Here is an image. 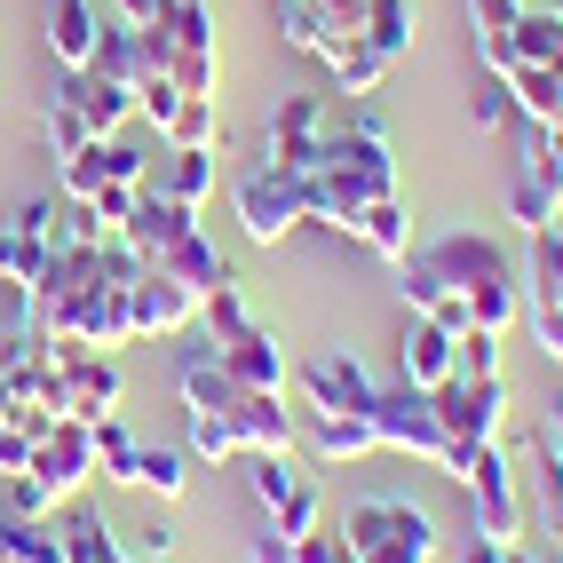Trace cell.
I'll return each mask as SVG.
<instances>
[{"instance_id": "obj_3", "label": "cell", "mask_w": 563, "mask_h": 563, "mask_svg": "<svg viewBox=\"0 0 563 563\" xmlns=\"http://www.w3.org/2000/svg\"><path fill=\"white\" fill-rule=\"evenodd\" d=\"M239 231L254 239V246H278L286 231H302L310 222V191H302V175H278V167H254V175H239Z\"/></svg>"}, {"instance_id": "obj_23", "label": "cell", "mask_w": 563, "mask_h": 563, "mask_svg": "<svg viewBox=\"0 0 563 563\" xmlns=\"http://www.w3.org/2000/svg\"><path fill=\"white\" fill-rule=\"evenodd\" d=\"M159 271H175L183 286H191V294H199V302H207V294H214V286H231V278H239V271H231V262H222V254L207 246V231H183V239H175V246L159 254Z\"/></svg>"}, {"instance_id": "obj_48", "label": "cell", "mask_w": 563, "mask_h": 563, "mask_svg": "<svg viewBox=\"0 0 563 563\" xmlns=\"http://www.w3.org/2000/svg\"><path fill=\"white\" fill-rule=\"evenodd\" d=\"M135 199H143V183H103V191H96V199H88V207H96V214H103V222H111V231H120V222H128V214H135Z\"/></svg>"}, {"instance_id": "obj_14", "label": "cell", "mask_w": 563, "mask_h": 563, "mask_svg": "<svg viewBox=\"0 0 563 563\" xmlns=\"http://www.w3.org/2000/svg\"><path fill=\"white\" fill-rule=\"evenodd\" d=\"M294 444H310L318 461H365V453H382V437H373L365 412H302V421H294Z\"/></svg>"}, {"instance_id": "obj_11", "label": "cell", "mask_w": 563, "mask_h": 563, "mask_svg": "<svg viewBox=\"0 0 563 563\" xmlns=\"http://www.w3.org/2000/svg\"><path fill=\"white\" fill-rule=\"evenodd\" d=\"M214 357L239 389H286V342L271 325H239L231 342H214Z\"/></svg>"}, {"instance_id": "obj_51", "label": "cell", "mask_w": 563, "mask_h": 563, "mask_svg": "<svg viewBox=\"0 0 563 563\" xmlns=\"http://www.w3.org/2000/svg\"><path fill=\"white\" fill-rule=\"evenodd\" d=\"M16 563H64V532H48V523H24Z\"/></svg>"}, {"instance_id": "obj_32", "label": "cell", "mask_w": 563, "mask_h": 563, "mask_svg": "<svg viewBox=\"0 0 563 563\" xmlns=\"http://www.w3.org/2000/svg\"><path fill=\"white\" fill-rule=\"evenodd\" d=\"M357 41H373V48H382L389 64L412 48V0H373V9H365V24H357Z\"/></svg>"}, {"instance_id": "obj_26", "label": "cell", "mask_w": 563, "mask_h": 563, "mask_svg": "<svg viewBox=\"0 0 563 563\" xmlns=\"http://www.w3.org/2000/svg\"><path fill=\"white\" fill-rule=\"evenodd\" d=\"M508 96H516V120H532V128L563 120V71H548V64H523L508 80Z\"/></svg>"}, {"instance_id": "obj_31", "label": "cell", "mask_w": 563, "mask_h": 563, "mask_svg": "<svg viewBox=\"0 0 563 563\" xmlns=\"http://www.w3.org/2000/svg\"><path fill=\"white\" fill-rule=\"evenodd\" d=\"M56 262V246L24 239L16 222H0V286H41V271Z\"/></svg>"}, {"instance_id": "obj_25", "label": "cell", "mask_w": 563, "mask_h": 563, "mask_svg": "<svg viewBox=\"0 0 563 563\" xmlns=\"http://www.w3.org/2000/svg\"><path fill=\"white\" fill-rule=\"evenodd\" d=\"M350 239L373 246L382 262H405V254H412V214H405L397 199H373V207L357 214V231H350Z\"/></svg>"}, {"instance_id": "obj_17", "label": "cell", "mask_w": 563, "mask_h": 563, "mask_svg": "<svg viewBox=\"0 0 563 563\" xmlns=\"http://www.w3.org/2000/svg\"><path fill=\"white\" fill-rule=\"evenodd\" d=\"M56 96L88 120L96 143H103V135H120V128H128V111H135V96H128L120 80H103V71H64V88H56Z\"/></svg>"}, {"instance_id": "obj_16", "label": "cell", "mask_w": 563, "mask_h": 563, "mask_svg": "<svg viewBox=\"0 0 563 563\" xmlns=\"http://www.w3.org/2000/svg\"><path fill=\"white\" fill-rule=\"evenodd\" d=\"M214 183H222V167H214V152H159L152 159V175H143V191H159V199H175V207H207L214 199Z\"/></svg>"}, {"instance_id": "obj_59", "label": "cell", "mask_w": 563, "mask_h": 563, "mask_svg": "<svg viewBox=\"0 0 563 563\" xmlns=\"http://www.w3.org/2000/svg\"><path fill=\"white\" fill-rule=\"evenodd\" d=\"M555 16H563V0H555Z\"/></svg>"}, {"instance_id": "obj_22", "label": "cell", "mask_w": 563, "mask_h": 563, "mask_svg": "<svg viewBox=\"0 0 563 563\" xmlns=\"http://www.w3.org/2000/svg\"><path fill=\"white\" fill-rule=\"evenodd\" d=\"M175 397H183V412H231V405H239V382L222 373L214 350H199V357L175 365Z\"/></svg>"}, {"instance_id": "obj_6", "label": "cell", "mask_w": 563, "mask_h": 563, "mask_svg": "<svg viewBox=\"0 0 563 563\" xmlns=\"http://www.w3.org/2000/svg\"><path fill=\"white\" fill-rule=\"evenodd\" d=\"M429 397H437V421H444L453 444H500V429H508V382L500 373H484V382L453 373V382L429 389Z\"/></svg>"}, {"instance_id": "obj_9", "label": "cell", "mask_w": 563, "mask_h": 563, "mask_svg": "<svg viewBox=\"0 0 563 563\" xmlns=\"http://www.w3.org/2000/svg\"><path fill=\"white\" fill-rule=\"evenodd\" d=\"M64 350V421H103V412H120V365L111 350H80V342H56Z\"/></svg>"}, {"instance_id": "obj_38", "label": "cell", "mask_w": 563, "mask_h": 563, "mask_svg": "<svg viewBox=\"0 0 563 563\" xmlns=\"http://www.w3.org/2000/svg\"><path fill=\"white\" fill-rule=\"evenodd\" d=\"M453 373H468V382L500 373V333H493V325H468V333H453Z\"/></svg>"}, {"instance_id": "obj_33", "label": "cell", "mask_w": 563, "mask_h": 563, "mask_svg": "<svg viewBox=\"0 0 563 563\" xmlns=\"http://www.w3.org/2000/svg\"><path fill=\"white\" fill-rule=\"evenodd\" d=\"M135 453H143V444L128 437V421H120V412H103V421H96V476L103 484H128L135 476Z\"/></svg>"}, {"instance_id": "obj_30", "label": "cell", "mask_w": 563, "mask_h": 563, "mask_svg": "<svg viewBox=\"0 0 563 563\" xmlns=\"http://www.w3.org/2000/svg\"><path fill=\"white\" fill-rule=\"evenodd\" d=\"M325 71H333V80H342V96L357 103V96H382V80H389V56L373 48V41H350V48L333 56Z\"/></svg>"}, {"instance_id": "obj_20", "label": "cell", "mask_w": 563, "mask_h": 563, "mask_svg": "<svg viewBox=\"0 0 563 563\" xmlns=\"http://www.w3.org/2000/svg\"><path fill=\"white\" fill-rule=\"evenodd\" d=\"M508 222H523V231L563 222V183H555L540 159H516V175H508Z\"/></svg>"}, {"instance_id": "obj_8", "label": "cell", "mask_w": 563, "mask_h": 563, "mask_svg": "<svg viewBox=\"0 0 563 563\" xmlns=\"http://www.w3.org/2000/svg\"><path fill=\"white\" fill-rule=\"evenodd\" d=\"M461 493H476V532H484V540H508V548L523 540V493H516L500 444H484V453H476V468H468Z\"/></svg>"}, {"instance_id": "obj_15", "label": "cell", "mask_w": 563, "mask_h": 563, "mask_svg": "<svg viewBox=\"0 0 563 563\" xmlns=\"http://www.w3.org/2000/svg\"><path fill=\"white\" fill-rule=\"evenodd\" d=\"M278 32H286V48H302L318 64H333V56L357 41V24H342L333 9H318V0H278Z\"/></svg>"}, {"instance_id": "obj_56", "label": "cell", "mask_w": 563, "mask_h": 563, "mask_svg": "<svg viewBox=\"0 0 563 563\" xmlns=\"http://www.w3.org/2000/svg\"><path fill=\"white\" fill-rule=\"evenodd\" d=\"M461 563H508V540H484V532H476V540L461 548Z\"/></svg>"}, {"instance_id": "obj_19", "label": "cell", "mask_w": 563, "mask_h": 563, "mask_svg": "<svg viewBox=\"0 0 563 563\" xmlns=\"http://www.w3.org/2000/svg\"><path fill=\"white\" fill-rule=\"evenodd\" d=\"M183 231H199V214H191V207H175V199H159V191H143V199H135V214L120 222V239H128L143 262H159Z\"/></svg>"}, {"instance_id": "obj_60", "label": "cell", "mask_w": 563, "mask_h": 563, "mask_svg": "<svg viewBox=\"0 0 563 563\" xmlns=\"http://www.w3.org/2000/svg\"><path fill=\"white\" fill-rule=\"evenodd\" d=\"M548 563H563V555H548Z\"/></svg>"}, {"instance_id": "obj_10", "label": "cell", "mask_w": 563, "mask_h": 563, "mask_svg": "<svg viewBox=\"0 0 563 563\" xmlns=\"http://www.w3.org/2000/svg\"><path fill=\"white\" fill-rule=\"evenodd\" d=\"M32 476H41L56 500H71L80 484H96V429L88 421H56L41 444H32Z\"/></svg>"}, {"instance_id": "obj_46", "label": "cell", "mask_w": 563, "mask_h": 563, "mask_svg": "<svg viewBox=\"0 0 563 563\" xmlns=\"http://www.w3.org/2000/svg\"><path fill=\"white\" fill-rule=\"evenodd\" d=\"M523 318H532L540 350H548V357H563V294H548V302H523Z\"/></svg>"}, {"instance_id": "obj_52", "label": "cell", "mask_w": 563, "mask_h": 563, "mask_svg": "<svg viewBox=\"0 0 563 563\" xmlns=\"http://www.w3.org/2000/svg\"><path fill=\"white\" fill-rule=\"evenodd\" d=\"M167 9H175V0H111L120 24H167Z\"/></svg>"}, {"instance_id": "obj_47", "label": "cell", "mask_w": 563, "mask_h": 563, "mask_svg": "<svg viewBox=\"0 0 563 563\" xmlns=\"http://www.w3.org/2000/svg\"><path fill=\"white\" fill-rule=\"evenodd\" d=\"M32 444H41V437H32L24 421H0V476H24L32 468Z\"/></svg>"}, {"instance_id": "obj_12", "label": "cell", "mask_w": 563, "mask_h": 563, "mask_svg": "<svg viewBox=\"0 0 563 563\" xmlns=\"http://www.w3.org/2000/svg\"><path fill=\"white\" fill-rule=\"evenodd\" d=\"M128 302H135V333H183V325L199 318V294L183 286L175 271H159V262L128 286Z\"/></svg>"}, {"instance_id": "obj_34", "label": "cell", "mask_w": 563, "mask_h": 563, "mask_svg": "<svg viewBox=\"0 0 563 563\" xmlns=\"http://www.w3.org/2000/svg\"><path fill=\"white\" fill-rule=\"evenodd\" d=\"M246 461H254V500L271 508V516H278V508H286V500L310 484L302 468H294V453H246Z\"/></svg>"}, {"instance_id": "obj_39", "label": "cell", "mask_w": 563, "mask_h": 563, "mask_svg": "<svg viewBox=\"0 0 563 563\" xmlns=\"http://www.w3.org/2000/svg\"><path fill=\"white\" fill-rule=\"evenodd\" d=\"M41 128H48V152H56V159H71V152H88V143H96V135H88V120H80V111H71L64 96H48Z\"/></svg>"}, {"instance_id": "obj_53", "label": "cell", "mask_w": 563, "mask_h": 563, "mask_svg": "<svg viewBox=\"0 0 563 563\" xmlns=\"http://www.w3.org/2000/svg\"><path fill=\"white\" fill-rule=\"evenodd\" d=\"M246 563H294V540L278 532V523H271V532H262V540L246 548Z\"/></svg>"}, {"instance_id": "obj_41", "label": "cell", "mask_w": 563, "mask_h": 563, "mask_svg": "<svg viewBox=\"0 0 563 563\" xmlns=\"http://www.w3.org/2000/svg\"><path fill=\"white\" fill-rule=\"evenodd\" d=\"M468 120H476V128H508V120H516V96H508V80H493V71H484V80L468 88Z\"/></svg>"}, {"instance_id": "obj_50", "label": "cell", "mask_w": 563, "mask_h": 563, "mask_svg": "<svg viewBox=\"0 0 563 563\" xmlns=\"http://www.w3.org/2000/svg\"><path fill=\"white\" fill-rule=\"evenodd\" d=\"M523 9H532V0H468V24L476 32H508Z\"/></svg>"}, {"instance_id": "obj_45", "label": "cell", "mask_w": 563, "mask_h": 563, "mask_svg": "<svg viewBox=\"0 0 563 563\" xmlns=\"http://www.w3.org/2000/svg\"><path fill=\"white\" fill-rule=\"evenodd\" d=\"M103 239H111V222L88 199H64V246H103Z\"/></svg>"}, {"instance_id": "obj_42", "label": "cell", "mask_w": 563, "mask_h": 563, "mask_svg": "<svg viewBox=\"0 0 563 563\" xmlns=\"http://www.w3.org/2000/svg\"><path fill=\"white\" fill-rule=\"evenodd\" d=\"M135 111H143V120H152V135H167V120L183 111V88L167 80V71H152V80L135 88Z\"/></svg>"}, {"instance_id": "obj_21", "label": "cell", "mask_w": 563, "mask_h": 563, "mask_svg": "<svg viewBox=\"0 0 563 563\" xmlns=\"http://www.w3.org/2000/svg\"><path fill=\"white\" fill-rule=\"evenodd\" d=\"M96 32H103L96 0H48V48H56V64H64V71H88Z\"/></svg>"}, {"instance_id": "obj_13", "label": "cell", "mask_w": 563, "mask_h": 563, "mask_svg": "<svg viewBox=\"0 0 563 563\" xmlns=\"http://www.w3.org/2000/svg\"><path fill=\"white\" fill-rule=\"evenodd\" d=\"M397 382H405V389H444V382H453V333L405 310V333H397Z\"/></svg>"}, {"instance_id": "obj_28", "label": "cell", "mask_w": 563, "mask_h": 563, "mask_svg": "<svg viewBox=\"0 0 563 563\" xmlns=\"http://www.w3.org/2000/svg\"><path fill=\"white\" fill-rule=\"evenodd\" d=\"M183 453H191V461H246L239 421H231V412H183Z\"/></svg>"}, {"instance_id": "obj_55", "label": "cell", "mask_w": 563, "mask_h": 563, "mask_svg": "<svg viewBox=\"0 0 563 563\" xmlns=\"http://www.w3.org/2000/svg\"><path fill=\"white\" fill-rule=\"evenodd\" d=\"M532 461L548 468V516H555V532H563V461H548L540 444H532Z\"/></svg>"}, {"instance_id": "obj_27", "label": "cell", "mask_w": 563, "mask_h": 563, "mask_svg": "<svg viewBox=\"0 0 563 563\" xmlns=\"http://www.w3.org/2000/svg\"><path fill=\"white\" fill-rule=\"evenodd\" d=\"M128 484H135V493H152V500H183V484H191V453H175V444H143Z\"/></svg>"}, {"instance_id": "obj_1", "label": "cell", "mask_w": 563, "mask_h": 563, "mask_svg": "<svg viewBox=\"0 0 563 563\" xmlns=\"http://www.w3.org/2000/svg\"><path fill=\"white\" fill-rule=\"evenodd\" d=\"M412 254H421L429 271L453 286L468 310H476V325L508 333V325L523 318V271L508 262V246H500V239H484V231H444V239L412 246Z\"/></svg>"}, {"instance_id": "obj_54", "label": "cell", "mask_w": 563, "mask_h": 563, "mask_svg": "<svg viewBox=\"0 0 563 563\" xmlns=\"http://www.w3.org/2000/svg\"><path fill=\"white\" fill-rule=\"evenodd\" d=\"M532 444H540L548 461H563V389H555V405H548V429H540Z\"/></svg>"}, {"instance_id": "obj_36", "label": "cell", "mask_w": 563, "mask_h": 563, "mask_svg": "<svg viewBox=\"0 0 563 563\" xmlns=\"http://www.w3.org/2000/svg\"><path fill=\"white\" fill-rule=\"evenodd\" d=\"M199 318H207V342H231L239 325H254V318H246V286H239V278H231V286H214L207 302H199Z\"/></svg>"}, {"instance_id": "obj_5", "label": "cell", "mask_w": 563, "mask_h": 563, "mask_svg": "<svg viewBox=\"0 0 563 563\" xmlns=\"http://www.w3.org/2000/svg\"><path fill=\"white\" fill-rule=\"evenodd\" d=\"M325 135H333L325 96H294V88H286V103L271 111V143H262V167H278V175H318Z\"/></svg>"}, {"instance_id": "obj_2", "label": "cell", "mask_w": 563, "mask_h": 563, "mask_svg": "<svg viewBox=\"0 0 563 563\" xmlns=\"http://www.w3.org/2000/svg\"><path fill=\"white\" fill-rule=\"evenodd\" d=\"M342 548H350V563H429L437 555V516L405 493H373L342 516Z\"/></svg>"}, {"instance_id": "obj_43", "label": "cell", "mask_w": 563, "mask_h": 563, "mask_svg": "<svg viewBox=\"0 0 563 563\" xmlns=\"http://www.w3.org/2000/svg\"><path fill=\"white\" fill-rule=\"evenodd\" d=\"M16 231L41 239V246H64V191H56V199H24V207H16Z\"/></svg>"}, {"instance_id": "obj_7", "label": "cell", "mask_w": 563, "mask_h": 563, "mask_svg": "<svg viewBox=\"0 0 563 563\" xmlns=\"http://www.w3.org/2000/svg\"><path fill=\"white\" fill-rule=\"evenodd\" d=\"M294 382H302V405H310V412H365V421H373V397H382V382H373L350 350L302 357V373H294Z\"/></svg>"}, {"instance_id": "obj_4", "label": "cell", "mask_w": 563, "mask_h": 563, "mask_svg": "<svg viewBox=\"0 0 563 563\" xmlns=\"http://www.w3.org/2000/svg\"><path fill=\"white\" fill-rule=\"evenodd\" d=\"M373 437H382V453H405V461H444V421H437V397L429 389H405L389 382L373 397Z\"/></svg>"}, {"instance_id": "obj_37", "label": "cell", "mask_w": 563, "mask_h": 563, "mask_svg": "<svg viewBox=\"0 0 563 563\" xmlns=\"http://www.w3.org/2000/svg\"><path fill=\"white\" fill-rule=\"evenodd\" d=\"M103 183H111V175H103V143H88V152L56 159V191H64V199H96Z\"/></svg>"}, {"instance_id": "obj_49", "label": "cell", "mask_w": 563, "mask_h": 563, "mask_svg": "<svg viewBox=\"0 0 563 563\" xmlns=\"http://www.w3.org/2000/svg\"><path fill=\"white\" fill-rule=\"evenodd\" d=\"M294 563H350V548H342V532H325V523H318V532L294 540Z\"/></svg>"}, {"instance_id": "obj_44", "label": "cell", "mask_w": 563, "mask_h": 563, "mask_svg": "<svg viewBox=\"0 0 563 563\" xmlns=\"http://www.w3.org/2000/svg\"><path fill=\"white\" fill-rule=\"evenodd\" d=\"M9 516H32V523H48V516H56V493H48V484L24 468V476H9Z\"/></svg>"}, {"instance_id": "obj_29", "label": "cell", "mask_w": 563, "mask_h": 563, "mask_svg": "<svg viewBox=\"0 0 563 563\" xmlns=\"http://www.w3.org/2000/svg\"><path fill=\"white\" fill-rule=\"evenodd\" d=\"M56 532H64V563H128V548L111 540V523L88 516V508H80V516H64Z\"/></svg>"}, {"instance_id": "obj_40", "label": "cell", "mask_w": 563, "mask_h": 563, "mask_svg": "<svg viewBox=\"0 0 563 563\" xmlns=\"http://www.w3.org/2000/svg\"><path fill=\"white\" fill-rule=\"evenodd\" d=\"M167 80H175L183 96H214V80H222V64H214V48H175V64H167Z\"/></svg>"}, {"instance_id": "obj_57", "label": "cell", "mask_w": 563, "mask_h": 563, "mask_svg": "<svg viewBox=\"0 0 563 563\" xmlns=\"http://www.w3.org/2000/svg\"><path fill=\"white\" fill-rule=\"evenodd\" d=\"M318 9H333L342 24H365V9H373V0H318Z\"/></svg>"}, {"instance_id": "obj_58", "label": "cell", "mask_w": 563, "mask_h": 563, "mask_svg": "<svg viewBox=\"0 0 563 563\" xmlns=\"http://www.w3.org/2000/svg\"><path fill=\"white\" fill-rule=\"evenodd\" d=\"M508 563H540V555H523V548H508Z\"/></svg>"}, {"instance_id": "obj_18", "label": "cell", "mask_w": 563, "mask_h": 563, "mask_svg": "<svg viewBox=\"0 0 563 563\" xmlns=\"http://www.w3.org/2000/svg\"><path fill=\"white\" fill-rule=\"evenodd\" d=\"M231 421H239V444H246V453H294V412H286V389H239Z\"/></svg>"}, {"instance_id": "obj_24", "label": "cell", "mask_w": 563, "mask_h": 563, "mask_svg": "<svg viewBox=\"0 0 563 563\" xmlns=\"http://www.w3.org/2000/svg\"><path fill=\"white\" fill-rule=\"evenodd\" d=\"M88 71H103V80H120L128 96L152 80L143 71V56H135V24H120V16H103V32H96V56H88Z\"/></svg>"}, {"instance_id": "obj_35", "label": "cell", "mask_w": 563, "mask_h": 563, "mask_svg": "<svg viewBox=\"0 0 563 563\" xmlns=\"http://www.w3.org/2000/svg\"><path fill=\"white\" fill-rule=\"evenodd\" d=\"M167 152H214V96H183V111L167 120Z\"/></svg>"}]
</instances>
